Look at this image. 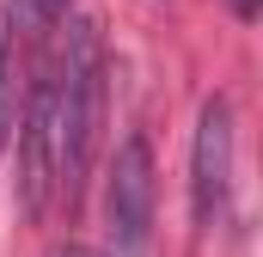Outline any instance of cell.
<instances>
[{"label":"cell","mask_w":263,"mask_h":257,"mask_svg":"<svg viewBox=\"0 0 263 257\" xmlns=\"http://www.w3.org/2000/svg\"><path fill=\"white\" fill-rule=\"evenodd\" d=\"M49 257H80V245H62V251H49Z\"/></svg>","instance_id":"8"},{"label":"cell","mask_w":263,"mask_h":257,"mask_svg":"<svg viewBox=\"0 0 263 257\" xmlns=\"http://www.w3.org/2000/svg\"><path fill=\"white\" fill-rule=\"evenodd\" d=\"M104 221H110L117 257L147 251V233H153V147H147V135H129L117 147V166L104 184Z\"/></svg>","instance_id":"3"},{"label":"cell","mask_w":263,"mask_h":257,"mask_svg":"<svg viewBox=\"0 0 263 257\" xmlns=\"http://www.w3.org/2000/svg\"><path fill=\"white\" fill-rule=\"evenodd\" d=\"M12 37H18V25H12V12L0 6V153H6L12 123H18V92H12Z\"/></svg>","instance_id":"5"},{"label":"cell","mask_w":263,"mask_h":257,"mask_svg":"<svg viewBox=\"0 0 263 257\" xmlns=\"http://www.w3.org/2000/svg\"><path fill=\"white\" fill-rule=\"evenodd\" d=\"M227 190H233V104L214 92L196 117V147H190V214L202 233L220 227Z\"/></svg>","instance_id":"4"},{"label":"cell","mask_w":263,"mask_h":257,"mask_svg":"<svg viewBox=\"0 0 263 257\" xmlns=\"http://www.w3.org/2000/svg\"><path fill=\"white\" fill-rule=\"evenodd\" d=\"M18 128V208L37 221L55 196V172H62V141H55V62H43L37 86H31V111Z\"/></svg>","instance_id":"2"},{"label":"cell","mask_w":263,"mask_h":257,"mask_svg":"<svg viewBox=\"0 0 263 257\" xmlns=\"http://www.w3.org/2000/svg\"><path fill=\"white\" fill-rule=\"evenodd\" d=\"M227 6H233L239 19H257V0H227Z\"/></svg>","instance_id":"7"},{"label":"cell","mask_w":263,"mask_h":257,"mask_svg":"<svg viewBox=\"0 0 263 257\" xmlns=\"http://www.w3.org/2000/svg\"><path fill=\"white\" fill-rule=\"evenodd\" d=\"M80 257H92V251H80Z\"/></svg>","instance_id":"9"},{"label":"cell","mask_w":263,"mask_h":257,"mask_svg":"<svg viewBox=\"0 0 263 257\" xmlns=\"http://www.w3.org/2000/svg\"><path fill=\"white\" fill-rule=\"evenodd\" d=\"M104 37L92 19H73L67 25V43L55 56V141H62V172H55V190L73 202L86 172H92V153H98V128H104Z\"/></svg>","instance_id":"1"},{"label":"cell","mask_w":263,"mask_h":257,"mask_svg":"<svg viewBox=\"0 0 263 257\" xmlns=\"http://www.w3.org/2000/svg\"><path fill=\"white\" fill-rule=\"evenodd\" d=\"M62 6H67V0H6V12H12V25H25V31H49Z\"/></svg>","instance_id":"6"}]
</instances>
